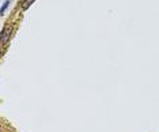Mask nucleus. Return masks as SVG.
Here are the masks:
<instances>
[{
  "label": "nucleus",
  "mask_w": 159,
  "mask_h": 132,
  "mask_svg": "<svg viewBox=\"0 0 159 132\" xmlns=\"http://www.w3.org/2000/svg\"><path fill=\"white\" fill-rule=\"evenodd\" d=\"M11 33H12V26H10V27H4V34H3V37H1V39H0V42L3 44V45H6V44L8 42V39H10V37H11Z\"/></svg>",
  "instance_id": "nucleus-1"
},
{
  "label": "nucleus",
  "mask_w": 159,
  "mask_h": 132,
  "mask_svg": "<svg viewBox=\"0 0 159 132\" xmlns=\"http://www.w3.org/2000/svg\"><path fill=\"white\" fill-rule=\"evenodd\" d=\"M34 1H35V0H23V3H22V10L26 11L33 3H34Z\"/></svg>",
  "instance_id": "nucleus-2"
},
{
  "label": "nucleus",
  "mask_w": 159,
  "mask_h": 132,
  "mask_svg": "<svg viewBox=\"0 0 159 132\" xmlns=\"http://www.w3.org/2000/svg\"><path fill=\"white\" fill-rule=\"evenodd\" d=\"M10 1H11V0H6V1L3 3V6H1V8H0V15H4L6 10H7L8 6H10Z\"/></svg>",
  "instance_id": "nucleus-3"
},
{
  "label": "nucleus",
  "mask_w": 159,
  "mask_h": 132,
  "mask_svg": "<svg viewBox=\"0 0 159 132\" xmlns=\"http://www.w3.org/2000/svg\"><path fill=\"white\" fill-rule=\"evenodd\" d=\"M1 53H3V49H0V56H1Z\"/></svg>",
  "instance_id": "nucleus-4"
}]
</instances>
